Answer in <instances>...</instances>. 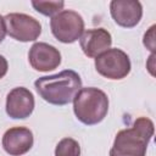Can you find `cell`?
I'll return each instance as SVG.
<instances>
[{
	"mask_svg": "<svg viewBox=\"0 0 156 156\" xmlns=\"http://www.w3.org/2000/svg\"><path fill=\"white\" fill-rule=\"evenodd\" d=\"M34 87L43 100L51 105L63 106L73 101L82 89V79L76 71L65 69L57 74L38 78Z\"/></svg>",
	"mask_w": 156,
	"mask_h": 156,
	"instance_id": "1",
	"label": "cell"
},
{
	"mask_svg": "<svg viewBox=\"0 0 156 156\" xmlns=\"http://www.w3.org/2000/svg\"><path fill=\"white\" fill-rule=\"evenodd\" d=\"M154 132L155 126L150 118H136L130 128L122 129L116 134L110 156H146Z\"/></svg>",
	"mask_w": 156,
	"mask_h": 156,
	"instance_id": "2",
	"label": "cell"
},
{
	"mask_svg": "<svg viewBox=\"0 0 156 156\" xmlns=\"http://www.w3.org/2000/svg\"><path fill=\"white\" fill-rule=\"evenodd\" d=\"M73 112L83 124H98L108 112V98L99 88H82L73 99Z\"/></svg>",
	"mask_w": 156,
	"mask_h": 156,
	"instance_id": "3",
	"label": "cell"
},
{
	"mask_svg": "<svg viewBox=\"0 0 156 156\" xmlns=\"http://www.w3.org/2000/svg\"><path fill=\"white\" fill-rule=\"evenodd\" d=\"M52 35L63 44H72L84 32L83 17L73 10H62L50 20Z\"/></svg>",
	"mask_w": 156,
	"mask_h": 156,
	"instance_id": "4",
	"label": "cell"
},
{
	"mask_svg": "<svg viewBox=\"0 0 156 156\" xmlns=\"http://www.w3.org/2000/svg\"><path fill=\"white\" fill-rule=\"evenodd\" d=\"M132 68L129 56L121 49L113 48L95 57V69L96 72L112 80H119L126 78Z\"/></svg>",
	"mask_w": 156,
	"mask_h": 156,
	"instance_id": "5",
	"label": "cell"
},
{
	"mask_svg": "<svg viewBox=\"0 0 156 156\" xmlns=\"http://www.w3.org/2000/svg\"><path fill=\"white\" fill-rule=\"evenodd\" d=\"M5 27L6 33L15 40L28 43L34 41L41 34V24L40 22L26 13L11 12L5 17Z\"/></svg>",
	"mask_w": 156,
	"mask_h": 156,
	"instance_id": "6",
	"label": "cell"
},
{
	"mask_svg": "<svg viewBox=\"0 0 156 156\" xmlns=\"http://www.w3.org/2000/svg\"><path fill=\"white\" fill-rule=\"evenodd\" d=\"M28 61L30 66L39 72H49L61 65L60 51L48 43H34L28 52Z\"/></svg>",
	"mask_w": 156,
	"mask_h": 156,
	"instance_id": "7",
	"label": "cell"
},
{
	"mask_svg": "<svg viewBox=\"0 0 156 156\" xmlns=\"http://www.w3.org/2000/svg\"><path fill=\"white\" fill-rule=\"evenodd\" d=\"M34 96L24 87H17L9 91L6 96V113L13 119H24L33 113Z\"/></svg>",
	"mask_w": 156,
	"mask_h": 156,
	"instance_id": "8",
	"label": "cell"
},
{
	"mask_svg": "<svg viewBox=\"0 0 156 156\" xmlns=\"http://www.w3.org/2000/svg\"><path fill=\"white\" fill-rule=\"evenodd\" d=\"M110 13L118 26L133 28L143 17V6L136 0H112L110 2Z\"/></svg>",
	"mask_w": 156,
	"mask_h": 156,
	"instance_id": "9",
	"label": "cell"
},
{
	"mask_svg": "<svg viewBox=\"0 0 156 156\" xmlns=\"http://www.w3.org/2000/svg\"><path fill=\"white\" fill-rule=\"evenodd\" d=\"M34 143L33 133L27 127H12L2 135V147L10 156H22L27 154Z\"/></svg>",
	"mask_w": 156,
	"mask_h": 156,
	"instance_id": "10",
	"label": "cell"
},
{
	"mask_svg": "<svg viewBox=\"0 0 156 156\" xmlns=\"http://www.w3.org/2000/svg\"><path fill=\"white\" fill-rule=\"evenodd\" d=\"M112 37L105 28H93L83 32L79 38V45L84 55L88 57H98L100 54L110 49Z\"/></svg>",
	"mask_w": 156,
	"mask_h": 156,
	"instance_id": "11",
	"label": "cell"
},
{
	"mask_svg": "<svg viewBox=\"0 0 156 156\" xmlns=\"http://www.w3.org/2000/svg\"><path fill=\"white\" fill-rule=\"evenodd\" d=\"M32 6L34 7L35 11H38L39 13L44 15V16H50L54 17L55 15H57L58 12L62 11L65 2L63 1H43V0H33Z\"/></svg>",
	"mask_w": 156,
	"mask_h": 156,
	"instance_id": "12",
	"label": "cell"
},
{
	"mask_svg": "<svg viewBox=\"0 0 156 156\" xmlns=\"http://www.w3.org/2000/svg\"><path fill=\"white\" fill-rule=\"evenodd\" d=\"M55 156H80V146L73 138H63L55 147Z\"/></svg>",
	"mask_w": 156,
	"mask_h": 156,
	"instance_id": "13",
	"label": "cell"
},
{
	"mask_svg": "<svg viewBox=\"0 0 156 156\" xmlns=\"http://www.w3.org/2000/svg\"><path fill=\"white\" fill-rule=\"evenodd\" d=\"M155 28L156 26L152 24L149 28V30L144 34V39H143L144 45L146 46V49L151 51V54H155Z\"/></svg>",
	"mask_w": 156,
	"mask_h": 156,
	"instance_id": "14",
	"label": "cell"
},
{
	"mask_svg": "<svg viewBox=\"0 0 156 156\" xmlns=\"http://www.w3.org/2000/svg\"><path fill=\"white\" fill-rule=\"evenodd\" d=\"M7 69H9L7 60L2 55H0V79L5 77V74L7 73Z\"/></svg>",
	"mask_w": 156,
	"mask_h": 156,
	"instance_id": "15",
	"label": "cell"
},
{
	"mask_svg": "<svg viewBox=\"0 0 156 156\" xmlns=\"http://www.w3.org/2000/svg\"><path fill=\"white\" fill-rule=\"evenodd\" d=\"M6 37V27H5V20L4 17L0 15V43L4 41Z\"/></svg>",
	"mask_w": 156,
	"mask_h": 156,
	"instance_id": "16",
	"label": "cell"
},
{
	"mask_svg": "<svg viewBox=\"0 0 156 156\" xmlns=\"http://www.w3.org/2000/svg\"><path fill=\"white\" fill-rule=\"evenodd\" d=\"M154 61H155V54H151L149 60H147V69L150 72L151 76H155V72H154V68H155V65H154Z\"/></svg>",
	"mask_w": 156,
	"mask_h": 156,
	"instance_id": "17",
	"label": "cell"
}]
</instances>
